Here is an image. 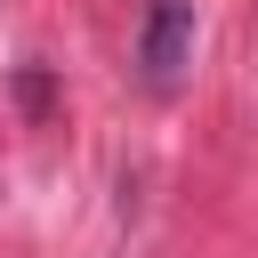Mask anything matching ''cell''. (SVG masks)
I'll use <instances>...</instances> for the list:
<instances>
[{
  "label": "cell",
  "mask_w": 258,
  "mask_h": 258,
  "mask_svg": "<svg viewBox=\"0 0 258 258\" xmlns=\"http://www.w3.org/2000/svg\"><path fill=\"white\" fill-rule=\"evenodd\" d=\"M185 56H194V8L185 0H153L145 8V40H137V73L153 89H169L185 73Z\"/></svg>",
  "instance_id": "1"
}]
</instances>
